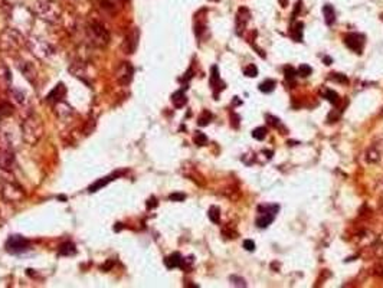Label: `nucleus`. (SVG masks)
<instances>
[{"label":"nucleus","mask_w":383,"mask_h":288,"mask_svg":"<svg viewBox=\"0 0 383 288\" xmlns=\"http://www.w3.org/2000/svg\"><path fill=\"white\" fill-rule=\"evenodd\" d=\"M44 133H45V127L39 115L35 113H29L25 117L21 124V136L26 144L36 146L41 141V138L44 137Z\"/></svg>","instance_id":"1"},{"label":"nucleus","mask_w":383,"mask_h":288,"mask_svg":"<svg viewBox=\"0 0 383 288\" xmlns=\"http://www.w3.org/2000/svg\"><path fill=\"white\" fill-rule=\"evenodd\" d=\"M8 19H9L12 28L18 29L19 32H22L24 35H29L32 26H34L35 13H34L32 9L26 8L24 5L11 6V9L8 12Z\"/></svg>","instance_id":"2"},{"label":"nucleus","mask_w":383,"mask_h":288,"mask_svg":"<svg viewBox=\"0 0 383 288\" xmlns=\"http://www.w3.org/2000/svg\"><path fill=\"white\" fill-rule=\"evenodd\" d=\"M32 11L36 18L49 25H59L62 22V8L55 0H36Z\"/></svg>","instance_id":"3"},{"label":"nucleus","mask_w":383,"mask_h":288,"mask_svg":"<svg viewBox=\"0 0 383 288\" xmlns=\"http://www.w3.org/2000/svg\"><path fill=\"white\" fill-rule=\"evenodd\" d=\"M24 46H26V38L22 32L12 26L6 28L0 34V49L6 54H18Z\"/></svg>","instance_id":"4"},{"label":"nucleus","mask_w":383,"mask_h":288,"mask_svg":"<svg viewBox=\"0 0 383 288\" xmlns=\"http://www.w3.org/2000/svg\"><path fill=\"white\" fill-rule=\"evenodd\" d=\"M26 48L38 59H49L51 57H54L55 52H57L54 45L49 41H47L45 38L39 36V35H28V38H26Z\"/></svg>","instance_id":"5"},{"label":"nucleus","mask_w":383,"mask_h":288,"mask_svg":"<svg viewBox=\"0 0 383 288\" xmlns=\"http://www.w3.org/2000/svg\"><path fill=\"white\" fill-rule=\"evenodd\" d=\"M87 38L97 48H105L110 44V32L98 21H91L87 25Z\"/></svg>","instance_id":"6"},{"label":"nucleus","mask_w":383,"mask_h":288,"mask_svg":"<svg viewBox=\"0 0 383 288\" xmlns=\"http://www.w3.org/2000/svg\"><path fill=\"white\" fill-rule=\"evenodd\" d=\"M0 196L11 203H16V202H22V199L25 197L24 189L13 182L12 179H2L0 180Z\"/></svg>","instance_id":"7"},{"label":"nucleus","mask_w":383,"mask_h":288,"mask_svg":"<svg viewBox=\"0 0 383 288\" xmlns=\"http://www.w3.org/2000/svg\"><path fill=\"white\" fill-rule=\"evenodd\" d=\"M15 164V153L8 138H3L0 141V169L2 170H11Z\"/></svg>","instance_id":"8"},{"label":"nucleus","mask_w":383,"mask_h":288,"mask_svg":"<svg viewBox=\"0 0 383 288\" xmlns=\"http://www.w3.org/2000/svg\"><path fill=\"white\" fill-rule=\"evenodd\" d=\"M6 251L11 253H22L26 252L31 246V242L21 235H12L8 241H6Z\"/></svg>","instance_id":"9"},{"label":"nucleus","mask_w":383,"mask_h":288,"mask_svg":"<svg viewBox=\"0 0 383 288\" xmlns=\"http://www.w3.org/2000/svg\"><path fill=\"white\" fill-rule=\"evenodd\" d=\"M16 67H18V69L22 72V75H24L25 78L29 81L31 84L36 82L38 77H39V71H38V68H36V65L34 62L26 61V59H18V61H16Z\"/></svg>","instance_id":"10"},{"label":"nucleus","mask_w":383,"mask_h":288,"mask_svg":"<svg viewBox=\"0 0 383 288\" xmlns=\"http://www.w3.org/2000/svg\"><path fill=\"white\" fill-rule=\"evenodd\" d=\"M134 75V68L130 62H121L116 71V80L121 85H128Z\"/></svg>","instance_id":"11"},{"label":"nucleus","mask_w":383,"mask_h":288,"mask_svg":"<svg viewBox=\"0 0 383 288\" xmlns=\"http://www.w3.org/2000/svg\"><path fill=\"white\" fill-rule=\"evenodd\" d=\"M68 71H70L75 78L84 81V82H88V80L91 78L88 67H87L84 62H72L70 65V68H68Z\"/></svg>","instance_id":"12"},{"label":"nucleus","mask_w":383,"mask_h":288,"mask_svg":"<svg viewBox=\"0 0 383 288\" xmlns=\"http://www.w3.org/2000/svg\"><path fill=\"white\" fill-rule=\"evenodd\" d=\"M344 44L356 54H360L364 45V36L360 34H348L344 36Z\"/></svg>","instance_id":"13"},{"label":"nucleus","mask_w":383,"mask_h":288,"mask_svg":"<svg viewBox=\"0 0 383 288\" xmlns=\"http://www.w3.org/2000/svg\"><path fill=\"white\" fill-rule=\"evenodd\" d=\"M65 94H67V90L64 87V84H58L52 91L48 94L47 101L51 104L58 103V101H62L65 98Z\"/></svg>","instance_id":"14"},{"label":"nucleus","mask_w":383,"mask_h":288,"mask_svg":"<svg viewBox=\"0 0 383 288\" xmlns=\"http://www.w3.org/2000/svg\"><path fill=\"white\" fill-rule=\"evenodd\" d=\"M54 110H55V114L58 115L59 118H68L74 113L72 107L68 103H65L64 100L54 104Z\"/></svg>","instance_id":"15"},{"label":"nucleus","mask_w":383,"mask_h":288,"mask_svg":"<svg viewBox=\"0 0 383 288\" xmlns=\"http://www.w3.org/2000/svg\"><path fill=\"white\" fill-rule=\"evenodd\" d=\"M210 87L215 90V95H218V92L222 91V90L225 88V84H223V82L221 81V78H219V71H218V67H213V68H212Z\"/></svg>","instance_id":"16"},{"label":"nucleus","mask_w":383,"mask_h":288,"mask_svg":"<svg viewBox=\"0 0 383 288\" xmlns=\"http://www.w3.org/2000/svg\"><path fill=\"white\" fill-rule=\"evenodd\" d=\"M137 39H139V32H131V34H128L127 36V41H124V48L127 49L128 54H133L134 52V49H136V46H137Z\"/></svg>","instance_id":"17"},{"label":"nucleus","mask_w":383,"mask_h":288,"mask_svg":"<svg viewBox=\"0 0 383 288\" xmlns=\"http://www.w3.org/2000/svg\"><path fill=\"white\" fill-rule=\"evenodd\" d=\"M274 216L272 213H268V212H259V216L256 218V225L259 228H267L268 225H271V222L274 220Z\"/></svg>","instance_id":"18"},{"label":"nucleus","mask_w":383,"mask_h":288,"mask_svg":"<svg viewBox=\"0 0 383 288\" xmlns=\"http://www.w3.org/2000/svg\"><path fill=\"white\" fill-rule=\"evenodd\" d=\"M166 262V266L167 268H177V266H182L183 265V258L180 256V253H172L170 256H167L164 259Z\"/></svg>","instance_id":"19"},{"label":"nucleus","mask_w":383,"mask_h":288,"mask_svg":"<svg viewBox=\"0 0 383 288\" xmlns=\"http://www.w3.org/2000/svg\"><path fill=\"white\" fill-rule=\"evenodd\" d=\"M172 103L176 108H182L185 107L186 103H187V98H186V94L182 90L180 91H176L172 95Z\"/></svg>","instance_id":"20"},{"label":"nucleus","mask_w":383,"mask_h":288,"mask_svg":"<svg viewBox=\"0 0 383 288\" xmlns=\"http://www.w3.org/2000/svg\"><path fill=\"white\" fill-rule=\"evenodd\" d=\"M323 13H324V21L328 26H331L334 21H336V12L333 9L331 5H325L323 8Z\"/></svg>","instance_id":"21"},{"label":"nucleus","mask_w":383,"mask_h":288,"mask_svg":"<svg viewBox=\"0 0 383 288\" xmlns=\"http://www.w3.org/2000/svg\"><path fill=\"white\" fill-rule=\"evenodd\" d=\"M366 160L369 161V163H377V161L380 160V151H379V149L376 146H371L370 149L367 150Z\"/></svg>","instance_id":"22"},{"label":"nucleus","mask_w":383,"mask_h":288,"mask_svg":"<svg viewBox=\"0 0 383 288\" xmlns=\"http://www.w3.org/2000/svg\"><path fill=\"white\" fill-rule=\"evenodd\" d=\"M98 2H100L101 8L110 12L116 11L117 8H120V3H121V0H98Z\"/></svg>","instance_id":"23"},{"label":"nucleus","mask_w":383,"mask_h":288,"mask_svg":"<svg viewBox=\"0 0 383 288\" xmlns=\"http://www.w3.org/2000/svg\"><path fill=\"white\" fill-rule=\"evenodd\" d=\"M302 28H304V25L298 22V23H295V26H294V28H292V31H291V36L294 38V41H295V42H301Z\"/></svg>","instance_id":"24"},{"label":"nucleus","mask_w":383,"mask_h":288,"mask_svg":"<svg viewBox=\"0 0 383 288\" xmlns=\"http://www.w3.org/2000/svg\"><path fill=\"white\" fill-rule=\"evenodd\" d=\"M12 100L15 103L18 104V105H22L24 107L25 104H26V95H25L24 92H21L19 90H12Z\"/></svg>","instance_id":"25"},{"label":"nucleus","mask_w":383,"mask_h":288,"mask_svg":"<svg viewBox=\"0 0 383 288\" xmlns=\"http://www.w3.org/2000/svg\"><path fill=\"white\" fill-rule=\"evenodd\" d=\"M275 88V81L274 80H265L264 82L259 84V91L261 92H272Z\"/></svg>","instance_id":"26"},{"label":"nucleus","mask_w":383,"mask_h":288,"mask_svg":"<svg viewBox=\"0 0 383 288\" xmlns=\"http://www.w3.org/2000/svg\"><path fill=\"white\" fill-rule=\"evenodd\" d=\"M75 252H77V249H75L74 243H71V242H67L64 245H61V248H59V253L61 255H74Z\"/></svg>","instance_id":"27"},{"label":"nucleus","mask_w":383,"mask_h":288,"mask_svg":"<svg viewBox=\"0 0 383 288\" xmlns=\"http://www.w3.org/2000/svg\"><path fill=\"white\" fill-rule=\"evenodd\" d=\"M212 118H213V115H212V113H209V111H203V113L200 114V117H199L198 124L200 127L208 126L210 121H212Z\"/></svg>","instance_id":"28"},{"label":"nucleus","mask_w":383,"mask_h":288,"mask_svg":"<svg viewBox=\"0 0 383 288\" xmlns=\"http://www.w3.org/2000/svg\"><path fill=\"white\" fill-rule=\"evenodd\" d=\"M324 97L330 101V103L333 104V105H337V104L340 103V97H338V94L336 91H331V90H325L324 92Z\"/></svg>","instance_id":"29"},{"label":"nucleus","mask_w":383,"mask_h":288,"mask_svg":"<svg viewBox=\"0 0 383 288\" xmlns=\"http://www.w3.org/2000/svg\"><path fill=\"white\" fill-rule=\"evenodd\" d=\"M209 219L213 222V223H219V219H221V210L218 206H212L209 209Z\"/></svg>","instance_id":"30"},{"label":"nucleus","mask_w":383,"mask_h":288,"mask_svg":"<svg viewBox=\"0 0 383 288\" xmlns=\"http://www.w3.org/2000/svg\"><path fill=\"white\" fill-rule=\"evenodd\" d=\"M252 137L256 138V140H264V138L267 137V128L265 127H258L255 128L254 131H252Z\"/></svg>","instance_id":"31"},{"label":"nucleus","mask_w":383,"mask_h":288,"mask_svg":"<svg viewBox=\"0 0 383 288\" xmlns=\"http://www.w3.org/2000/svg\"><path fill=\"white\" fill-rule=\"evenodd\" d=\"M0 80L5 81L6 84H9V82L12 81L11 72H9L8 67H5V65H0Z\"/></svg>","instance_id":"32"},{"label":"nucleus","mask_w":383,"mask_h":288,"mask_svg":"<svg viewBox=\"0 0 383 288\" xmlns=\"http://www.w3.org/2000/svg\"><path fill=\"white\" fill-rule=\"evenodd\" d=\"M373 275H376V276H383V258H380V259H377L376 262H374V265H373Z\"/></svg>","instance_id":"33"},{"label":"nucleus","mask_w":383,"mask_h":288,"mask_svg":"<svg viewBox=\"0 0 383 288\" xmlns=\"http://www.w3.org/2000/svg\"><path fill=\"white\" fill-rule=\"evenodd\" d=\"M244 74L246 77H249V78H254L258 75V68H256L254 64H249V65H246L244 68Z\"/></svg>","instance_id":"34"},{"label":"nucleus","mask_w":383,"mask_h":288,"mask_svg":"<svg viewBox=\"0 0 383 288\" xmlns=\"http://www.w3.org/2000/svg\"><path fill=\"white\" fill-rule=\"evenodd\" d=\"M113 177V176H111ZM111 177H104L103 180H98V182H95V183L93 184V186H90V192H97L101 186H105V184L108 183V182H111L113 179Z\"/></svg>","instance_id":"35"},{"label":"nucleus","mask_w":383,"mask_h":288,"mask_svg":"<svg viewBox=\"0 0 383 288\" xmlns=\"http://www.w3.org/2000/svg\"><path fill=\"white\" fill-rule=\"evenodd\" d=\"M311 72H313V69L311 67H308V65H305V64H302L301 67L298 68V74H300V77H308V75H311Z\"/></svg>","instance_id":"36"},{"label":"nucleus","mask_w":383,"mask_h":288,"mask_svg":"<svg viewBox=\"0 0 383 288\" xmlns=\"http://www.w3.org/2000/svg\"><path fill=\"white\" fill-rule=\"evenodd\" d=\"M195 143H196L198 146H205V144L208 143V137H206L203 133H196V134H195Z\"/></svg>","instance_id":"37"},{"label":"nucleus","mask_w":383,"mask_h":288,"mask_svg":"<svg viewBox=\"0 0 383 288\" xmlns=\"http://www.w3.org/2000/svg\"><path fill=\"white\" fill-rule=\"evenodd\" d=\"M284 74H285V78L288 81H292L295 78V69L292 68V67H290V65L284 68Z\"/></svg>","instance_id":"38"},{"label":"nucleus","mask_w":383,"mask_h":288,"mask_svg":"<svg viewBox=\"0 0 383 288\" xmlns=\"http://www.w3.org/2000/svg\"><path fill=\"white\" fill-rule=\"evenodd\" d=\"M231 281H232L233 285H236V287H246V281H245L244 278H239V276L233 275L231 276Z\"/></svg>","instance_id":"39"},{"label":"nucleus","mask_w":383,"mask_h":288,"mask_svg":"<svg viewBox=\"0 0 383 288\" xmlns=\"http://www.w3.org/2000/svg\"><path fill=\"white\" fill-rule=\"evenodd\" d=\"M330 75H331L330 78L337 81V82H343V84H346V82H347V78H346L343 74H330Z\"/></svg>","instance_id":"40"},{"label":"nucleus","mask_w":383,"mask_h":288,"mask_svg":"<svg viewBox=\"0 0 383 288\" xmlns=\"http://www.w3.org/2000/svg\"><path fill=\"white\" fill-rule=\"evenodd\" d=\"M11 9V5L8 3V0H0V13H6Z\"/></svg>","instance_id":"41"},{"label":"nucleus","mask_w":383,"mask_h":288,"mask_svg":"<svg viewBox=\"0 0 383 288\" xmlns=\"http://www.w3.org/2000/svg\"><path fill=\"white\" fill-rule=\"evenodd\" d=\"M267 120H269L268 123H269L271 126L277 127V128H279V127H281V121H279L278 118H275V117H272V115H267Z\"/></svg>","instance_id":"42"},{"label":"nucleus","mask_w":383,"mask_h":288,"mask_svg":"<svg viewBox=\"0 0 383 288\" xmlns=\"http://www.w3.org/2000/svg\"><path fill=\"white\" fill-rule=\"evenodd\" d=\"M244 248L246 251H254L255 249V243H254V241H251V239H246V241H244Z\"/></svg>","instance_id":"43"},{"label":"nucleus","mask_w":383,"mask_h":288,"mask_svg":"<svg viewBox=\"0 0 383 288\" xmlns=\"http://www.w3.org/2000/svg\"><path fill=\"white\" fill-rule=\"evenodd\" d=\"M185 199V195H182V193H173V195H170V200H183Z\"/></svg>","instance_id":"44"},{"label":"nucleus","mask_w":383,"mask_h":288,"mask_svg":"<svg viewBox=\"0 0 383 288\" xmlns=\"http://www.w3.org/2000/svg\"><path fill=\"white\" fill-rule=\"evenodd\" d=\"M324 62H327V65H330V62H331V58L325 57L324 58Z\"/></svg>","instance_id":"45"},{"label":"nucleus","mask_w":383,"mask_h":288,"mask_svg":"<svg viewBox=\"0 0 383 288\" xmlns=\"http://www.w3.org/2000/svg\"><path fill=\"white\" fill-rule=\"evenodd\" d=\"M3 118H5V115H3V113L0 111V123H2V120H3Z\"/></svg>","instance_id":"46"},{"label":"nucleus","mask_w":383,"mask_h":288,"mask_svg":"<svg viewBox=\"0 0 383 288\" xmlns=\"http://www.w3.org/2000/svg\"><path fill=\"white\" fill-rule=\"evenodd\" d=\"M75 2H85V0H75Z\"/></svg>","instance_id":"47"},{"label":"nucleus","mask_w":383,"mask_h":288,"mask_svg":"<svg viewBox=\"0 0 383 288\" xmlns=\"http://www.w3.org/2000/svg\"><path fill=\"white\" fill-rule=\"evenodd\" d=\"M380 207H382V212H383V202H382V206H380Z\"/></svg>","instance_id":"48"}]
</instances>
